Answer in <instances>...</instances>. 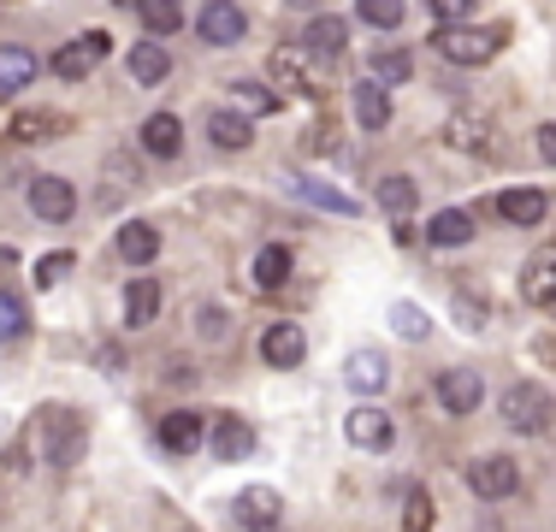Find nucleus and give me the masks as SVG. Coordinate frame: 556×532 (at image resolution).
<instances>
[{
  "label": "nucleus",
  "mask_w": 556,
  "mask_h": 532,
  "mask_svg": "<svg viewBox=\"0 0 556 532\" xmlns=\"http://www.w3.org/2000/svg\"><path fill=\"white\" fill-rule=\"evenodd\" d=\"M30 438H36V456H42L48 468H77L84 449H89V420L65 403H48L42 415H36Z\"/></svg>",
  "instance_id": "obj_1"
},
{
  "label": "nucleus",
  "mask_w": 556,
  "mask_h": 532,
  "mask_svg": "<svg viewBox=\"0 0 556 532\" xmlns=\"http://www.w3.org/2000/svg\"><path fill=\"white\" fill-rule=\"evenodd\" d=\"M432 48L444 53L450 65H485L503 53V24H468V18H450L439 36H432Z\"/></svg>",
  "instance_id": "obj_2"
},
{
  "label": "nucleus",
  "mask_w": 556,
  "mask_h": 532,
  "mask_svg": "<svg viewBox=\"0 0 556 532\" xmlns=\"http://www.w3.org/2000/svg\"><path fill=\"white\" fill-rule=\"evenodd\" d=\"M273 77H278L285 89H296V96H308V101H320V96H326L320 53H314L308 42H285V48H273Z\"/></svg>",
  "instance_id": "obj_3"
},
{
  "label": "nucleus",
  "mask_w": 556,
  "mask_h": 532,
  "mask_svg": "<svg viewBox=\"0 0 556 532\" xmlns=\"http://www.w3.org/2000/svg\"><path fill=\"white\" fill-rule=\"evenodd\" d=\"M108 53H113L108 30H84L77 42L54 48V60H48V72H54V77H65V84H77V77H89L101 60H108Z\"/></svg>",
  "instance_id": "obj_4"
},
{
  "label": "nucleus",
  "mask_w": 556,
  "mask_h": 532,
  "mask_svg": "<svg viewBox=\"0 0 556 532\" xmlns=\"http://www.w3.org/2000/svg\"><path fill=\"white\" fill-rule=\"evenodd\" d=\"M503 420H509L515 432H545L551 426V391L545 384H509V391H503Z\"/></svg>",
  "instance_id": "obj_5"
},
{
  "label": "nucleus",
  "mask_w": 556,
  "mask_h": 532,
  "mask_svg": "<svg viewBox=\"0 0 556 532\" xmlns=\"http://www.w3.org/2000/svg\"><path fill=\"white\" fill-rule=\"evenodd\" d=\"M195 36H202L207 48H231L249 36V12L231 7V0H207V7L195 12Z\"/></svg>",
  "instance_id": "obj_6"
},
{
  "label": "nucleus",
  "mask_w": 556,
  "mask_h": 532,
  "mask_svg": "<svg viewBox=\"0 0 556 532\" xmlns=\"http://www.w3.org/2000/svg\"><path fill=\"white\" fill-rule=\"evenodd\" d=\"M515 485H521L515 456H480V461H468V491H473V497L497 503V497H515Z\"/></svg>",
  "instance_id": "obj_7"
},
{
  "label": "nucleus",
  "mask_w": 556,
  "mask_h": 532,
  "mask_svg": "<svg viewBox=\"0 0 556 532\" xmlns=\"http://www.w3.org/2000/svg\"><path fill=\"white\" fill-rule=\"evenodd\" d=\"M439 403H444V415H473V408L485 403V379L473 367H444L439 372Z\"/></svg>",
  "instance_id": "obj_8"
},
{
  "label": "nucleus",
  "mask_w": 556,
  "mask_h": 532,
  "mask_svg": "<svg viewBox=\"0 0 556 532\" xmlns=\"http://www.w3.org/2000/svg\"><path fill=\"white\" fill-rule=\"evenodd\" d=\"M24 195H30V213L42 225H65L77 213V190L65 178H30V190H24Z\"/></svg>",
  "instance_id": "obj_9"
},
{
  "label": "nucleus",
  "mask_w": 556,
  "mask_h": 532,
  "mask_svg": "<svg viewBox=\"0 0 556 532\" xmlns=\"http://www.w3.org/2000/svg\"><path fill=\"white\" fill-rule=\"evenodd\" d=\"M302 355H308V338H302V326L278 319V326L261 331V362H267V367L290 372V367H302Z\"/></svg>",
  "instance_id": "obj_10"
},
{
  "label": "nucleus",
  "mask_w": 556,
  "mask_h": 532,
  "mask_svg": "<svg viewBox=\"0 0 556 532\" xmlns=\"http://www.w3.org/2000/svg\"><path fill=\"white\" fill-rule=\"evenodd\" d=\"M42 77V65H36V53L30 48H12V42H0V101H18L24 89Z\"/></svg>",
  "instance_id": "obj_11"
},
{
  "label": "nucleus",
  "mask_w": 556,
  "mask_h": 532,
  "mask_svg": "<svg viewBox=\"0 0 556 532\" xmlns=\"http://www.w3.org/2000/svg\"><path fill=\"white\" fill-rule=\"evenodd\" d=\"M497 213H503V225H521V231H533V225H545L551 195H545V190H527V183H515V190L497 195Z\"/></svg>",
  "instance_id": "obj_12"
},
{
  "label": "nucleus",
  "mask_w": 556,
  "mask_h": 532,
  "mask_svg": "<svg viewBox=\"0 0 556 532\" xmlns=\"http://www.w3.org/2000/svg\"><path fill=\"white\" fill-rule=\"evenodd\" d=\"M231 515L243 527H278V521H285V497H278L273 485H249V491H237Z\"/></svg>",
  "instance_id": "obj_13"
},
{
  "label": "nucleus",
  "mask_w": 556,
  "mask_h": 532,
  "mask_svg": "<svg viewBox=\"0 0 556 532\" xmlns=\"http://www.w3.org/2000/svg\"><path fill=\"white\" fill-rule=\"evenodd\" d=\"M521 296L533 302V308H556V243L539 249V255L521 266Z\"/></svg>",
  "instance_id": "obj_14"
},
{
  "label": "nucleus",
  "mask_w": 556,
  "mask_h": 532,
  "mask_svg": "<svg viewBox=\"0 0 556 532\" xmlns=\"http://www.w3.org/2000/svg\"><path fill=\"white\" fill-rule=\"evenodd\" d=\"M343 438H350L355 449H391V415L386 408H350V420H343Z\"/></svg>",
  "instance_id": "obj_15"
},
{
  "label": "nucleus",
  "mask_w": 556,
  "mask_h": 532,
  "mask_svg": "<svg viewBox=\"0 0 556 532\" xmlns=\"http://www.w3.org/2000/svg\"><path fill=\"white\" fill-rule=\"evenodd\" d=\"M207 438V426L195 408H172V415L161 420V449L166 456H195V444Z\"/></svg>",
  "instance_id": "obj_16"
},
{
  "label": "nucleus",
  "mask_w": 556,
  "mask_h": 532,
  "mask_svg": "<svg viewBox=\"0 0 556 532\" xmlns=\"http://www.w3.org/2000/svg\"><path fill=\"white\" fill-rule=\"evenodd\" d=\"M207 438H214V456L219 461H249V456H255V426L237 420V415L214 420V432H207Z\"/></svg>",
  "instance_id": "obj_17"
},
{
  "label": "nucleus",
  "mask_w": 556,
  "mask_h": 532,
  "mask_svg": "<svg viewBox=\"0 0 556 532\" xmlns=\"http://www.w3.org/2000/svg\"><path fill=\"white\" fill-rule=\"evenodd\" d=\"M125 72L137 77V89H161L166 77H172V60H166L161 42H137V48L125 53Z\"/></svg>",
  "instance_id": "obj_18"
},
{
  "label": "nucleus",
  "mask_w": 556,
  "mask_h": 532,
  "mask_svg": "<svg viewBox=\"0 0 556 532\" xmlns=\"http://www.w3.org/2000/svg\"><path fill=\"white\" fill-rule=\"evenodd\" d=\"M343 379H350V391L379 396V391H386V379H391V362H386L379 350H355L350 367H343Z\"/></svg>",
  "instance_id": "obj_19"
},
{
  "label": "nucleus",
  "mask_w": 556,
  "mask_h": 532,
  "mask_svg": "<svg viewBox=\"0 0 556 532\" xmlns=\"http://www.w3.org/2000/svg\"><path fill=\"white\" fill-rule=\"evenodd\" d=\"M355 125L362 130H386L391 125V96H386L379 77H362V84H355Z\"/></svg>",
  "instance_id": "obj_20"
},
{
  "label": "nucleus",
  "mask_w": 556,
  "mask_h": 532,
  "mask_svg": "<svg viewBox=\"0 0 556 532\" xmlns=\"http://www.w3.org/2000/svg\"><path fill=\"white\" fill-rule=\"evenodd\" d=\"M142 149H149L154 160H172L184 149V125H178V113H149L142 118Z\"/></svg>",
  "instance_id": "obj_21"
},
{
  "label": "nucleus",
  "mask_w": 556,
  "mask_h": 532,
  "mask_svg": "<svg viewBox=\"0 0 556 532\" xmlns=\"http://www.w3.org/2000/svg\"><path fill=\"white\" fill-rule=\"evenodd\" d=\"M161 319V284L154 278H130L125 284V326L137 331V326H154Z\"/></svg>",
  "instance_id": "obj_22"
},
{
  "label": "nucleus",
  "mask_w": 556,
  "mask_h": 532,
  "mask_svg": "<svg viewBox=\"0 0 556 532\" xmlns=\"http://www.w3.org/2000/svg\"><path fill=\"white\" fill-rule=\"evenodd\" d=\"M207 137H214V149H231V154H243L249 142H255V125H249V113H214L207 118Z\"/></svg>",
  "instance_id": "obj_23"
},
{
  "label": "nucleus",
  "mask_w": 556,
  "mask_h": 532,
  "mask_svg": "<svg viewBox=\"0 0 556 532\" xmlns=\"http://www.w3.org/2000/svg\"><path fill=\"white\" fill-rule=\"evenodd\" d=\"M468 237H473V219L462 207H444V213H432V219H427V243L432 249H462Z\"/></svg>",
  "instance_id": "obj_24"
},
{
  "label": "nucleus",
  "mask_w": 556,
  "mask_h": 532,
  "mask_svg": "<svg viewBox=\"0 0 556 532\" xmlns=\"http://www.w3.org/2000/svg\"><path fill=\"white\" fill-rule=\"evenodd\" d=\"M296 195L314 202V207H326V213H338V219H355V213H362L355 195H343V190H332V183H320V178H296Z\"/></svg>",
  "instance_id": "obj_25"
},
{
  "label": "nucleus",
  "mask_w": 556,
  "mask_h": 532,
  "mask_svg": "<svg viewBox=\"0 0 556 532\" xmlns=\"http://www.w3.org/2000/svg\"><path fill=\"white\" fill-rule=\"evenodd\" d=\"M374 202L386 207V213H396V219H408V213L420 207V190H415V178H403V172H391V178H379Z\"/></svg>",
  "instance_id": "obj_26"
},
{
  "label": "nucleus",
  "mask_w": 556,
  "mask_h": 532,
  "mask_svg": "<svg viewBox=\"0 0 556 532\" xmlns=\"http://www.w3.org/2000/svg\"><path fill=\"white\" fill-rule=\"evenodd\" d=\"M302 42H308L314 53H326V60H332V53H343V48H350V24H343V18H332V12H326V18H308V30H302Z\"/></svg>",
  "instance_id": "obj_27"
},
{
  "label": "nucleus",
  "mask_w": 556,
  "mask_h": 532,
  "mask_svg": "<svg viewBox=\"0 0 556 532\" xmlns=\"http://www.w3.org/2000/svg\"><path fill=\"white\" fill-rule=\"evenodd\" d=\"M154 249H161V237H154V225H149V219H130L125 231H118V255H125L130 266H149V261H154Z\"/></svg>",
  "instance_id": "obj_28"
},
{
  "label": "nucleus",
  "mask_w": 556,
  "mask_h": 532,
  "mask_svg": "<svg viewBox=\"0 0 556 532\" xmlns=\"http://www.w3.org/2000/svg\"><path fill=\"white\" fill-rule=\"evenodd\" d=\"M231 106H237V113H249V118H267V113H278V89L243 77V84H231Z\"/></svg>",
  "instance_id": "obj_29"
},
{
  "label": "nucleus",
  "mask_w": 556,
  "mask_h": 532,
  "mask_svg": "<svg viewBox=\"0 0 556 532\" xmlns=\"http://www.w3.org/2000/svg\"><path fill=\"white\" fill-rule=\"evenodd\" d=\"M290 278V249L285 243H267L255 255V290H278Z\"/></svg>",
  "instance_id": "obj_30"
},
{
  "label": "nucleus",
  "mask_w": 556,
  "mask_h": 532,
  "mask_svg": "<svg viewBox=\"0 0 556 532\" xmlns=\"http://www.w3.org/2000/svg\"><path fill=\"white\" fill-rule=\"evenodd\" d=\"M137 7H142V24H149L154 36L184 30V0H137Z\"/></svg>",
  "instance_id": "obj_31"
},
{
  "label": "nucleus",
  "mask_w": 556,
  "mask_h": 532,
  "mask_svg": "<svg viewBox=\"0 0 556 532\" xmlns=\"http://www.w3.org/2000/svg\"><path fill=\"white\" fill-rule=\"evenodd\" d=\"M408 72H415V60H408L403 48H386V53H374V60H367V77H379V84H408Z\"/></svg>",
  "instance_id": "obj_32"
},
{
  "label": "nucleus",
  "mask_w": 556,
  "mask_h": 532,
  "mask_svg": "<svg viewBox=\"0 0 556 532\" xmlns=\"http://www.w3.org/2000/svg\"><path fill=\"white\" fill-rule=\"evenodd\" d=\"M355 18L374 24V30H396L403 24V0H355Z\"/></svg>",
  "instance_id": "obj_33"
},
{
  "label": "nucleus",
  "mask_w": 556,
  "mask_h": 532,
  "mask_svg": "<svg viewBox=\"0 0 556 532\" xmlns=\"http://www.w3.org/2000/svg\"><path fill=\"white\" fill-rule=\"evenodd\" d=\"M24 331H30V314H24V302L12 296V290H0V343H18Z\"/></svg>",
  "instance_id": "obj_34"
},
{
  "label": "nucleus",
  "mask_w": 556,
  "mask_h": 532,
  "mask_svg": "<svg viewBox=\"0 0 556 532\" xmlns=\"http://www.w3.org/2000/svg\"><path fill=\"white\" fill-rule=\"evenodd\" d=\"M391 331H396V338H408V343H420L432 331V319L420 314L415 302H396V308H391Z\"/></svg>",
  "instance_id": "obj_35"
},
{
  "label": "nucleus",
  "mask_w": 556,
  "mask_h": 532,
  "mask_svg": "<svg viewBox=\"0 0 556 532\" xmlns=\"http://www.w3.org/2000/svg\"><path fill=\"white\" fill-rule=\"evenodd\" d=\"M72 266H77V261H72V255H65V249H60V255H42V261H36V266H30V278H36V290H54V284H60V278H65V273H72Z\"/></svg>",
  "instance_id": "obj_36"
},
{
  "label": "nucleus",
  "mask_w": 556,
  "mask_h": 532,
  "mask_svg": "<svg viewBox=\"0 0 556 532\" xmlns=\"http://www.w3.org/2000/svg\"><path fill=\"white\" fill-rule=\"evenodd\" d=\"M450 142H456V149H485L492 137H485V125H480V118H456V130H450Z\"/></svg>",
  "instance_id": "obj_37"
},
{
  "label": "nucleus",
  "mask_w": 556,
  "mask_h": 532,
  "mask_svg": "<svg viewBox=\"0 0 556 532\" xmlns=\"http://www.w3.org/2000/svg\"><path fill=\"white\" fill-rule=\"evenodd\" d=\"M48 130H54V118H48V113H24V118H12V137H18V142H36V137H48Z\"/></svg>",
  "instance_id": "obj_38"
},
{
  "label": "nucleus",
  "mask_w": 556,
  "mask_h": 532,
  "mask_svg": "<svg viewBox=\"0 0 556 532\" xmlns=\"http://www.w3.org/2000/svg\"><path fill=\"white\" fill-rule=\"evenodd\" d=\"M195 331H202L207 343H219L225 331H231V319H225V308H202V319H195Z\"/></svg>",
  "instance_id": "obj_39"
},
{
  "label": "nucleus",
  "mask_w": 556,
  "mask_h": 532,
  "mask_svg": "<svg viewBox=\"0 0 556 532\" xmlns=\"http://www.w3.org/2000/svg\"><path fill=\"white\" fill-rule=\"evenodd\" d=\"M456 326L462 331H485V308H480V302H468V296H456Z\"/></svg>",
  "instance_id": "obj_40"
},
{
  "label": "nucleus",
  "mask_w": 556,
  "mask_h": 532,
  "mask_svg": "<svg viewBox=\"0 0 556 532\" xmlns=\"http://www.w3.org/2000/svg\"><path fill=\"white\" fill-rule=\"evenodd\" d=\"M408 527H432V497L427 491H415V497H408V515H403Z\"/></svg>",
  "instance_id": "obj_41"
},
{
  "label": "nucleus",
  "mask_w": 556,
  "mask_h": 532,
  "mask_svg": "<svg viewBox=\"0 0 556 532\" xmlns=\"http://www.w3.org/2000/svg\"><path fill=\"white\" fill-rule=\"evenodd\" d=\"M427 7H432V12H439V18L450 24V18H468V12H473V0H427Z\"/></svg>",
  "instance_id": "obj_42"
},
{
  "label": "nucleus",
  "mask_w": 556,
  "mask_h": 532,
  "mask_svg": "<svg viewBox=\"0 0 556 532\" xmlns=\"http://www.w3.org/2000/svg\"><path fill=\"white\" fill-rule=\"evenodd\" d=\"M539 160L556 166V118H551V125H539Z\"/></svg>",
  "instance_id": "obj_43"
},
{
  "label": "nucleus",
  "mask_w": 556,
  "mask_h": 532,
  "mask_svg": "<svg viewBox=\"0 0 556 532\" xmlns=\"http://www.w3.org/2000/svg\"><path fill=\"white\" fill-rule=\"evenodd\" d=\"M118 7H137V0H118Z\"/></svg>",
  "instance_id": "obj_44"
}]
</instances>
